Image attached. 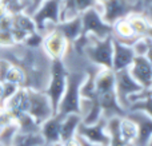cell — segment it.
<instances>
[{"label":"cell","instance_id":"6da1fadb","mask_svg":"<svg viewBox=\"0 0 152 146\" xmlns=\"http://www.w3.org/2000/svg\"><path fill=\"white\" fill-rule=\"evenodd\" d=\"M87 74L84 71H68L67 72V85L64 94L61 97L58 106L56 114L67 115V114H79L80 109V88L83 86Z\"/></svg>","mask_w":152,"mask_h":146},{"label":"cell","instance_id":"d590c367","mask_svg":"<svg viewBox=\"0 0 152 146\" xmlns=\"http://www.w3.org/2000/svg\"><path fill=\"white\" fill-rule=\"evenodd\" d=\"M1 95H3V82H0V99H1Z\"/></svg>","mask_w":152,"mask_h":146},{"label":"cell","instance_id":"9a60e30c","mask_svg":"<svg viewBox=\"0 0 152 146\" xmlns=\"http://www.w3.org/2000/svg\"><path fill=\"white\" fill-rule=\"evenodd\" d=\"M63 115L53 114L47 121L40 125V136H42L44 145H51L60 141V122Z\"/></svg>","mask_w":152,"mask_h":146},{"label":"cell","instance_id":"ab89813d","mask_svg":"<svg viewBox=\"0 0 152 146\" xmlns=\"http://www.w3.org/2000/svg\"><path fill=\"white\" fill-rule=\"evenodd\" d=\"M0 109H3V106H1V102H0Z\"/></svg>","mask_w":152,"mask_h":146},{"label":"cell","instance_id":"ba28073f","mask_svg":"<svg viewBox=\"0 0 152 146\" xmlns=\"http://www.w3.org/2000/svg\"><path fill=\"white\" fill-rule=\"evenodd\" d=\"M107 119L102 118L99 122L94 123V125H84L80 123L77 128V133L76 136L83 138L84 141L94 144L97 146H108L110 145V136L107 133Z\"/></svg>","mask_w":152,"mask_h":146},{"label":"cell","instance_id":"7c38bea8","mask_svg":"<svg viewBox=\"0 0 152 146\" xmlns=\"http://www.w3.org/2000/svg\"><path fill=\"white\" fill-rule=\"evenodd\" d=\"M95 98L99 102L100 107H102L103 118H105V119H110V118H112V117L121 118L127 114V111L120 106V103H119L115 90L97 94V95H95Z\"/></svg>","mask_w":152,"mask_h":146},{"label":"cell","instance_id":"836d02e7","mask_svg":"<svg viewBox=\"0 0 152 146\" xmlns=\"http://www.w3.org/2000/svg\"><path fill=\"white\" fill-rule=\"evenodd\" d=\"M7 12H8L7 8H5L3 4H0V20H1V18H3V16H4Z\"/></svg>","mask_w":152,"mask_h":146},{"label":"cell","instance_id":"e0dca14e","mask_svg":"<svg viewBox=\"0 0 152 146\" xmlns=\"http://www.w3.org/2000/svg\"><path fill=\"white\" fill-rule=\"evenodd\" d=\"M55 28L61 32L69 44H72L81 36V19L80 16H76L68 20H61L56 24Z\"/></svg>","mask_w":152,"mask_h":146},{"label":"cell","instance_id":"ffe728a7","mask_svg":"<svg viewBox=\"0 0 152 146\" xmlns=\"http://www.w3.org/2000/svg\"><path fill=\"white\" fill-rule=\"evenodd\" d=\"M16 125L19 129V134L21 136H36L40 134V125L28 114V113H24V114L19 115L15 119Z\"/></svg>","mask_w":152,"mask_h":146},{"label":"cell","instance_id":"30bf717a","mask_svg":"<svg viewBox=\"0 0 152 146\" xmlns=\"http://www.w3.org/2000/svg\"><path fill=\"white\" fill-rule=\"evenodd\" d=\"M127 117L136 125L137 136L132 145L134 146H147L152 138V118L142 111H128Z\"/></svg>","mask_w":152,"mask_h":146},{"label":"cell","instance_id":"74e56055","mask_svg":"<svg viewBox=\"0 0 152 146\" xmlns=\"http://www.w3.org/2000/svg\"><path fill=\"white\" fill-rule=\"evenodd\" d=\"M148 93H150V97H151V98H152V86H151V87H150V88H148Z\"/></svg>","mask_w":152,"mask_h":146},{"label":"cell","instance_id":"83f0119b","mask_svg":"<svg viewBox=\"0 0 152 146\" xmlns=\"http://www.w3.org/2000/svg\"><path fill=\"white\" fill-rule=\"evenodd\" d=\"M20 1H21V5H23V12L32 16L44 0H20Z\"/></svg>","mask_w":152,"mask_h":146},{"label":"cell","instance_id":"603a6c76","mask_svg":"<svg viewBox=\"0 0 152 146\" xmlns=\"http://www.w3.org/2000/svg\"><path fill=\"white\" fill-rule=\"evenodd\" d=\"M19 133L15 121H11L0 129V146H13L15 138Z\"/></svg>","mask_w":152,"mask_h":146},{"label":"cell","instance_id":"4fadbf2b","mask_svg":"<svg viewBox=\"0 0 152 146\" xmlns=\"http://www.w3.org/2000/svg\"><path fill=\"white\" fill-rule=\"evenodd\" d=\"M3 109L10 114L12 121H15L19 115L27 113L28 110V90L26 87H19V90L11 98L3 103Z\"/></svg>","mask_w":152,"mask_h":146},{"label":"cell","instance_id":"f35d334b","mask_svg":"<svg viewBox=\"0 0 152 146\" xmlns=\"http://www.w3.org/2000/svg\"><path fill=\"white\" fill-rule=\"evenodd\" d=\"M147 146H152V138L150 139V142H148V145H147Z\"/></svg>","mask_w":152,"mask_h":146},{"label":"cell","instance_id":"8d00e7d4","mask_svg":"<svg viewBox=\"0 0 152 146\" xmlns=\"http://www.w3.org/2000/svg\"><path fill=\"white\" fill-rule=\"evenodd\" d=\"M95 1H96L97 4H103V3H105L107 0H95Z\"/></svg>","mask_w":152,"mask_h":146},{"label":"cell","instance_id":"d6a6232c","mask_svg":"<svg viewBox=\"0 0 152 146\" xmlns=\"http://www.w3.org/2000/svg\"><path fill=\"white\" fill-rule=\"evenodd\" d=\"M145 59H147V60L150 62V64L152 66V46L150 47V50L147 51V54H145Z\"/></svg>","mask_w":152,"mask_h":146},{"label":"cell","instance_id":"1f68e13d","mask_svg":"<svg viewBox=\"0 0 152 146\" xmlns=\"http://www.w3.org/2000/svg\"><path fill=\"white\" fill-rule=\"evenodd\" d=\"M76 138H77V141H79V144H80V146H97V145H94V144H89V142L84 141V139H83V138H80V137H77V136H76Z\"/></svg>","mask_w":152,"mask_h":146},{"label":"cell","instance_id":"2e32d148","mask_svg":"<svg viewBox=\"0 0 152 146\" xmlns=\"http://www.w3.org/2000/svg\"><path fill=\"white\" fill-rule=\"evenodd\" d=\"M127 20H128L135 36L152 38V23L150 21V19L145 16L144 11H143V12L131 13L129 16H127Z\"/></svg>","mask_w":152,"mask_h":146},{"label":"cell","instance_id":"e575fe53","mask_svg":"<svg viewBox=\"0 0 152 146\" xmlns=\"http://www.w3.org/2000/svg\"><path fill=\"white\" fill-rule=\"evenodd\" d=\"M143 5L144 7H148V5H152V0H142Z\"/></svg>","mask_w":152,"mask_h":146},{"label":"cell","instance_id":"8fae6325","mask_svg":"<svg viewBox=\"0 0 152 146\" xmlns=\"http://www.w3.org/2000/svg\"><path fill=\"white\" fill-rule=\"evenodd\" d=\"M128 72L142 88H150L152 86V66L145 56H135L128 67Z\"/></svg>","mask_w":152,"mask_h":146},{"label":"cell","instance_id":"8992f818","mask_svg":"<svg viewBox=\"0 0 152 146\" xmlns=\"http://www.w3.org/2000/svg\"><path fill=\"white\" fill-rule=\"evenodd\" d=\"M27 113L39 125H42L44 121H47L48 118L55 114L48 95L44 91L36 90H28V110Z\"/></svg>","mask_w":152,"mask_h":146},{"label":"cell","instance_id":"5b68a950","mask_svg":"<svg viewBox=\"0 0 152 146\" xmlns=\"http://www.w3.org/2000/svg\"><path fill=\"white\" fill-rule=\"evenodd\" d=\"M31 18L36 31L45 35L60 21V0H44Z\"/></svg>","mask_w":152,"mask_h":146},{"label":"cell","instance_id":"484cf974","mask_svg":"<svg viewBox=\"0 0 152 146\" xmlns=\"http://www.w3.org/2000/svg\"><path fill=\"white\" fill-rule=\"evenodd\" d=\"M151 46H152V38L142 36V38H137L131 47L134 50L135 56H145V54L150 50Z\"/></svg>","mask_w":152,"mask_h":146},{"label":"cell","instance_id":"9c48e42d","mask_svg":"<svg viewBox=\"0 0 152 146\" xmlns=\"http://www.w3.org/2000/svg\"><path fill=\"white\" fill-rule=\"evenodd\" d=\"M68 44L69 43L66 40V38L56 28L51 29L50 32L43 35L42 48L50 59H61Z\"/></svg>","mask_w":152,"mask_h":146},{"label":"cell","instance_id":"7402d4cb","mask_svg":"<svg viewBox=\"0 0 152 146\" xmlns=\"http://www.w3.org/2000/svg\"><path fill=\"white\" fill-rule=\"evenodd\" d=\"M120 134L121 137L124 138V141L127 142L128 145H132L136 139V136H137V128L131 119H129L127 115L120 118Z\"/></svg>","mask_w":152,"mask_h":146},{"label":"cell","instance_id":"5bb4252c","mask_svg":"<svg viewBox=\"0 0 152 146\" xmlns=\"http://www.w3.org/2000/svg\"><path fill=\"white\" fill-rule=\"evenodd\" d=\"M134 59H135V54L131 46L123 44V43L113 39V51H112V70L113 71L128 70V67L131 66Z\"/></svg>","mask_w":152,"mask_h":146},{"label":"cell","instance_id":"f1b7e54d","mask_svg":"<svg viewBox=\"0 0 152 146\" xmlns=\"http://www.w3.org/2000/svg\"><path fill=\"white\" fill-rule=\"evenodd\" d=\"M18 90H19V86L13 85V83L3 82V95H1V99H0L1 106H3V103H4L5 101H8V99H10Z\"/></svg>","mask_w":152,"mask_h":146},{"label":"cell","instance_id":"d6986e66","mask_svg":"<svg viewBox=\"0 0 152 146\" xmlns=\"http://www.w3.org/2000/svg\"><path fill=\"white\" fill-rule=\"evenodd\" d=\"M115 90V71L112 69H100L95 77V95Z\"/></svg>","mask_w":152,"mask_h":146},{"label":"cell","instance_id":"ac0fdd59","mask_svg":"<svg viewBox=\"0 0 152 146\" xmlns=\"http://www.w3.org/2000/svg\"><path fill=\"white\" fill-rule=\"evenodd\" d=\"M81 123L80 114H67L63 115L60 122V141L67 142L69 139L75 138L76 133H77V128Z\"/></svg>","mask_w":152,"mask_h":146},{"label":"cell","instance_id":"60d3db41","mask_svg":"<svg viewBox=\"0 0 152 146\" xmlns=\"http://www.w3.org/2000/svg\"><path fill=\"white\" fill-rule=\"evenodd\" d=\"M129 146H134V145H129Z\"/></svg>","mask_w":152,"mask_h":146},{"label":"cell","instance_id":"277c9868","mask_svg":"<svg viewBox=\"0 0 152 146\" xmlns=\"http://www.w3.org/2000/svg\"><path fill=\"white\" fill-rule=\"evenodd\" d=\"M80 19L81 35H91L99 39L112 35V26H110L102 16V4L84 11L80 15Z\"/></svg>","mask_w":152,"mask_h":146},{"label":"cell","instance_id":"f546056e","mask_svg":"<svg viewBox=\"0 0 152 146\" xmlns=\"http://www.w3.org/2000/svg\"><path fill=\"white\" fill-rule=\"evenodd\" d=\"M11 121H12V118L10 117V114L4 109H0V129L4 125H7L8 122H11Z\"/></svg>","mask_w":152,"mask_h":146},{"label":"cell","instance_id":"cb8c5ba5","mask_svg":"<svg viewBox=\"0 0 152 146\" xmlns=\"http://www.w3.org/2000/svg\"><path fill=\"white\" fill-rule=\"evenodd\" d=\"M4 82L13 83V85L19 86V87H24V82H26V74H24L23 69L18 64H11L10 70L7 71L4 78Z\"/></svg>","mask_w":152,"mask_h":146},{"label":"cell","instance_id":"4316f807","mask_svg":"<svg viewBox=\"0 0 152 146\" xmlns=\"http://www.w3.org/2000/svg\"><path fill=\"white\" fill-rule=\"evenodd\" d=\"M16 46L13 40L11 29H1L0 28V48H11Z\"/></svg>","mask_w":152,"mask_h":146},{"label":"cell","instance_id":"3957f363","mask_svg":"<svg viewBox=\"0 0 152 146\" xmlns=\"http://www.w3.org/2000/svg\"><path fill=\"white\" fill-rule=\"evenodd\" d=\"M142 0H107L102 4V16L110 26L135 12H143Z\"/></svg>","mask_w":152,"mask_h":146},{"label":"cell","instance_id":"7a4b0ae2","mask_svg":"<svg viewBox=\"0 0 152 146\" xmlns=\"http://www.w3.org/2000/svg\"><path fill=\"white\" fill-rule=\"evenodd\" d=\"M67 69L64 67L61 59H52L50 70V80L44 93L48 95L52 105L53 113H58V106L66 90L67 85Z\"/></svg>","mask_w":152,"mask_h":146},{"label":"cell","instance_id":"4dcf8cb0","mask_svg":"<svg viewBox=\"0 0 152 146\" xmlns=\"http://www.w3.org/2000/svg\"><path fill=\"white\" fill-rule=\"evenodd\" d=\"M144 13H145V16H147L148 19H150V21L152 23V5L144 7Z\"/></svg>","mask_w":152,"mask_h":146},{"label":"cell","instance_id":"44dd1931","mask_svg":"<svg viewBox=\"0 0 152 146\" xmlns=\"http://www.w3.org/2000/svg\"><path fill=\"white\" fill-rule=\"evenodd\" d=\"M119 125H120V117H112L107 119L105 129L110 136V145L108 146H128V144L121 137Z\"/></svg>","mask_w":152,"mask_h":146},{"label":"cell","instance_id":"52a82bcc","mask_svg":"<svg viewBox=\"0 0 152 146\" xmlns=\"http://www.w3.org/2000/svg\"><path fill=\"white\" fill-rule=\"evenodd\" d=\"M143 90L140 85L129 75L128 70H120L115 71V93L120 106L126 111H128V97L134 93Z\"/></svg>","mask_w":152,"mask_h":146},{"label":"cell","instance_id":"d4e9b609","mask_svg":"<svg viewBox=\"0 0 152 146\" xmlns=\"http://www.w3.org/2000/svg\"><path fill=\"white\" fill-rule=\"evenodd\" d=\"M128 111H142L152 118V98L150 97V93H148V95H145L144 98L134 102V103L129 106Z\"/></svg>","mask_w":152,"mask_h":146}]
</instances>
